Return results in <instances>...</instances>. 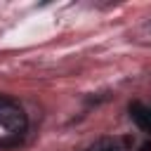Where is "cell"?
Returning <instances> with one entry per match:
<instances>
[{
  "mask_svg": "<svg viewBox=\"0 0 151 151\" xmlns=\"http://www.w3.org/2000/svg\"><path fill=\"white\" fill-rule=\"evenodd\" d=\"M0 125L14 134H21L26 130V113L7 97H0Z\"/></svg>",
  "mask_w": 151,
  "mask_h": 151,
  "instance_id": "cell-1",
  "label": "cell"
},
{
  "mask_svg": "<svg viewBox=\"0 0 151 151\" xmlns=\"http://www.w3.org/2000/svg\"><path fill=\"white\" fill-rule=\"evenodd\" d=\"M90 151H123V149H120V144H118L116 139H101V142H97Z\"/></svg>",
  "mask_w": 151,
  "mask_h": 151,
  "instance_id": "cell-3",
  "label": "cell"
},
{
  "mask_svg": "<svg viewBox=\"0 0 151 151\" xmlns=\"http://www.w3.org/2000/svg\"><path fill=\"white\" fill-rule=\"evenodd\" d=\"M130 118L134 120V125L144 132H151V109L144 106L142 101H132L130 104Z\"/></svg>",
  "mask_w": 151,
  "mask_h": 151,
  "instance_id": "cell-2",
  "label": "cell"
},
{
  "mask_svg": "<svg viewBox=\"0 0 151 151\" xmlns=\"http://www.w3.org/2000/svg\"><path fill=\"white\" fill-rule=\"evenodd\" d=\"M139 151H151V142H144V144L139 146Z\"/></svg>",
  "mask_w": 151,
  "mask_h": 151,
  "instance_id": "cell-4",
  "label": "cell"
}]
</instances>
